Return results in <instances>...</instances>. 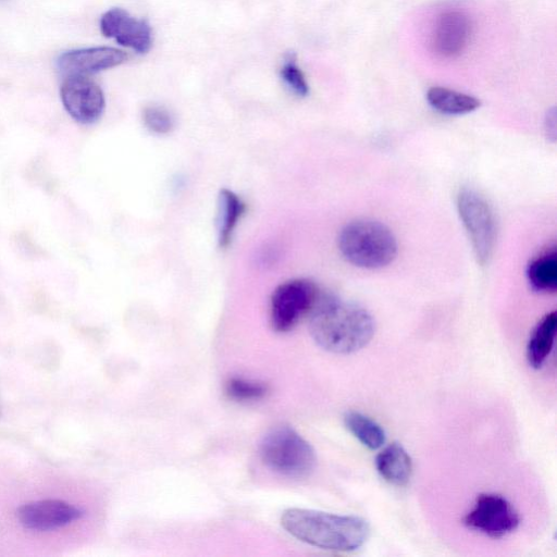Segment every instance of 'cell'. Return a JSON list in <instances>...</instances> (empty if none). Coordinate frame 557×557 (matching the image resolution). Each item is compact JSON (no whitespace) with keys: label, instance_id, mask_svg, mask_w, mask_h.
I'll return each mask as SVG.
<instances>
[{"label":"cell","instance_id":"cell-1","mask_svg":"<svg viewBox=\"0 0 557 557\" xmlns=\"http://www.w3.org/2000/svg\"><path fill=\"white\" fill-rule=\"evenodd\" d=\"M308 315L312 339L333 354L362 349L375 332L373 317L366 308L333 295L319 294Z\"/></svg>","mask_w":557,"mask_h":557},{"label":"cell","instance_id":"cell-2","mask_svg":"<svg viewBox=\"0 0 557 557\" xmlns=\"http://www.w3.org/2000/svg\"><path fill=\"white\" fill-rule=\"evenodd\" d=\"M281 524L297 540L335 552L356 550L370 535V525L363 518L304 508L286 509Z\"/></svg>","mask_w":557,"mask_h":557},{"label":"cell","instance_id":"cell-3","mask_svg":"<svg viewBox=\"0 0 557 557\" xmlns=\"http://www.w3.org/2000/svg\"><path fill=\"white\" fill-rule=\"evenodd\" d=\"M337 245L349 263L371 270L393 262L398 249L391 228L372 219H357L347 223L341 230Z\"/></svg>","mask_w":557,"mask_h":557},{"label":"cell","instance_id":"cell-4","mask_svg":"<svg viewBox=\"0 0 557 557\" xmlns=\"http://www.w3.org/2000/svg\"><path fill=\"white\" fill-rule=\"evenodd\" d=\"M259 455L267 468L289 479L309 476L317 465L312 446L287 425L275 426L263 436Z\"/></svg>","mask_w":557,"mask_h":557},{"label":"cell","instance_id":"cell-5","mask_svg":"<svg viewBox=\"0 0 557 557\" xmlns=\"http://www.w3.org/2000/svg\"><path fill=\"white\" fill-rule=\"evenodd\" d=\"M457 210L478 262L485 265L492 258L497 237L491 205L478 190L465 187L457 195Z\"/></svg>","mask_w":557,"mask_h":557},{"label":"cell","instance_id":"cell-6","mask_svg":"<svg viewBox=\"0 0 557 557\" xmlns=\"http://www.w3.org/2000/svg\"><path fill=\"white\" fill-rule=\"evenodd\" d=\"M318 296L315 284L307 278H294L278 285L270 300V322L273 330H292L309 313Z\"/></svg>","mask_w":557,"mask_h":557},{"label":"cell","instance_id":"cell-7","mask_svg":"<svg viewBox=\"0 0 557 557\" xmlns=\"http://www.w3.org/2000/svg\"><path fill=\"white\" fill-rule=\"evenodd\" d=\"M463 523L471 530L498 539L513 532L520 523V518L505 497L484 493L476 497Z\"/></svg>","mask_w":557,"mask_h":557},{"label":"cell","instance_id":"cell-8","mask_svg":"<svg viewBox=\"0 0 557 557\" xmlns=\"http://www.w3.org/2000/svg\"><path fill=\"white\" fill-rule=\"evenodd\" d=\"M60 98L66 112L81 124L97 122L106 107L102 89L88 76H66Z\"/></svg>","mask_w":557,"mask_h":557},{"label":"cell","instance_id":"cell-9","mask_svg":"<svg viewBox=\"0 0 557 557\" xmlns=\"http://www.w3.org/2000/svg\"><path fill=\"white\" fill-rule=\"evenodd\" d=\"M99 27L104 37L137 53H147L151 48L152 30L149 23L132 16L122 8L106 11L100 17Z\"/></svg>","mask_w":557,"mask_h":557},{"label":"cell","instance_id":"cell-10","mask_svg":"<svg viewBox=\"0 0 557 557\" xmlns=\"http://www.w3.org/2000/svg\"><path fill=\"white\" fill-rule=\"evenodd\" d=\"M472 29V21L467 13L459 10L441 13L431 34L433 51L445 59L460 55L471 40Z\"/></svg>","mask_w":557,"mask_h":557},{"label":"cell","instance_id":"cell-11","mask_svg":"<svg viewBox=\"0 0 557 557\" xmlns=\"http://www.w3.org/2000/svg\"><path fill=\"white\" fill-rule=\"evenodd\" d=\"M83 516V511L60 499H40L22 505L16 517L20 523L33 531H52L65 527Z\"/></svg>","mask_w":557,"mask_h":557},{"label":"cell","instance_id":"cell-12","mask_svg":"<svg viewBox=\"0 0 557 557\" xmlns=\"http://www.w3.org/2000/svg\"><path fill=\"white\" fill-rule=\"evenodd\" d=\"M127 60V54L113 47H89L61 53L58 70L65 76H88L115 67Z\"/></svg>","mask_w":557,"mask_h":557},{"label":"cell","instance_id":"cell-13","mask_svg":"<svg viewBox=\"0 0 557 557\" xmlns=\"http://www.w3.org/2000/svg\"><path fill=\"white\" fill-rule=\"evenodd\" d=\"M374 462L379 474L393 485L404 486L411 478V457L399 443L385 446L376 455Z\"/></svg>","mask_w":557,"mask_h":557},{"label":"cell","instance_id":"cell-14","mask_svg":"<svg viewBox=\"0 0 557 557\" xmlns=\"http://www.w3.org/2000/svg\"><path fill=\"white\" fill-rule=\"evenodd\" d=\"M557 315L555 311L545 314L533 329L527 345V359L534 369H540L549 356L555 333Z\"/></svg>","mask_w":557,"mask_h":557},{"label":"cell","instance_id":"cell-15","mask_svg":"<svg viewBox=\"0 0 557 557\" xmlns=\"http://www.w3.org/2000/svg\"><path fill=\"white\" fill-rule=\"evenodd\" d=\"M426 101L434 110L448 115L467 114L481 106V101L471 95L441 86L426 91Z\"/></svg>","mask_w":557,"mask_h":557},{"label":"cell","instance_id":"cell-16","mask_svg":"<svg viewBox=\"0 0 557 557\" xmlns=\"http://www.w3.org/2000/svg\"><path fill=\"white\" fill-rule=\"evenodd\" d=\"M246 210L245 202L234 191L223 188L219 195L218 240L220 247H226L233 232Z\"/></svg>","mask_w":557,"mask_h":557},{"label":"cell","instance_id":"cell-17","mask_svg":"<svg viewBox=\"0 0 557 557\" xmlns=\"http://www.w3.org/2000/svg\"><path fill=\"white\" fill-rule=\"evenodd\" d=\"M531 287L540 293H555L557 289V253L547 250L532 259L527 268Z\"/></svg>","mask_w":557,"mask_h":557},{"label":"cell","instance_id":"cell-18","mask_svg":"<svg viewBox=\"0 0 557 557\" xmlns=\"http://www.w3.org/2000/svg\"><path fill=\"white\" fill-rule=\"evenodd\" d=\"M346 429L367 448L375 450L385 444V431L373 419L358 411L344 416Z\"/></svg>","mask_w":557,"mask_h":557},{"label":"cell","instance_id":"cell-19","mask_svg":"<svg viewBox=\"0 0 557 557\" xmlns=\"http://www.w3.org/2000/svg\"><path fill=\"white\" fill-rule=\"evenodd\" d=\"M226 394L238 401L258 400L265 396L267 386L258 381L244 377H232L225 385Z\"/></svg>","mask_w":557,"mask_h":557},{"label":"cell","instance_id":"cell-20","mask_svg":"<svg viewBox=\"0 0 557 557\" xmlns=\"http://www.w3.org/2000/svg\"><path fill=\"white\" fill-rule=\"evenodd\" d=\"M280 76L287 88L295 95L306 97L309 94V85L296 62L295 53L289 52L285 55Z\"/></svg>","mask_w":557,"mask_h":557},{"label":"cell","instance_id":"cell-21","mask_svg":"<svg viewBox=\"0 0 557 557\" xmlns=\"http://www.w3.org/2000/svg\"><path fill=\"white\" fill-rule=\"evenodd\" d=\"M145 126L158 135L169 134L175 124L172 113L162 106H147L143 111Z\"/></svg>","mask_w":557,"mask_h":557},{"label":"cell","instance_id":"cell-22","mask_svg":"<svg viewBox=\"0 0 557 557\" xmlns=\"http://www.w3.org/2000/svg\"><path fill=\"white\" fill-rule=\"evenodd\" d=\"M546 132L548 136H552L553 139H555L556 136V113L555 109L553 108L549 112H547L546 116Z\"/></svg>","mask_w":557,"mask_h":557}]
</instances>
